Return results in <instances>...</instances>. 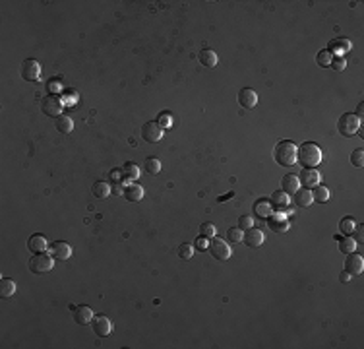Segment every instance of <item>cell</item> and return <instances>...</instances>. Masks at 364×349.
<instances>
[{
  "label": "cell",
  "mask_w": 364,
  "mask_h": 349,
  "mask_svg": "<svg viewBox=\"0 0 364 349\" xmlns=\"http://www.w3.org/2000/svg\"><path fill=\"white\" fill-rule=\"evenodd\" d=\"M361 128V119H357L353 113H343L337 121V132L345 138H351Z\"/></svg>",
  "instance_id": "cell-4"
},
{
  "label": "cell",
  "mask_w": 364,
  "mask_h": 349,
  "mask_svg": "<svg viewBox=\"0 0 364 349\" xmlns=\"http://www.w3.org/2000/svg\"><path fill=\"white\" fill-rule=\"evenodd\" d=\"M331 58H333V56H331L328 51H320V52L316 54V62H318V66H322V68H330Z\"/></svg>",
  "instance_id": "cell-34"
},
{
  "label": "cell",
  "mask_w": 364,
  "mask_h": 349,
  "mask_svg": "<svg viewBox=\"0 0 364 349\" xmlns=\"http://www.w3.org/2000/svg\"><path fill=\"white\" fill-rule=\"evenodd\" d=\"M269 202H271V206H273L275 211H277V209L281 211V209H287V208H289V202H291V200H289V194H285L283 190H279V192H275V194L271 196Z\"/></svg>",
  "instance_id": "cell-24"
},
{
  "label": "cell",
  "mask_w": 364,
  "mask_h": 349,
  "mask_svg": "<svg viewBox=\"0 0 364 349\" xmlns=\"http://www.w3.org/2000/svg\"><path fill=\"white\" fill-rule=\"evenodd\" d=\"M250 227H254V219H252L250 215H242V217L238 219V229H240V231H246V229H250Z\"/></svg>",
  "instance_id": "cell-40"
},
{
  "label": "cell",
  "mask_w": 364,
  "mask_h": 349,
  "mask_svg": "<svg viewBox=\"0 0 364 349\" xmlns=\"http://www.w3.org/2000/svg\"><path fill=\"white\" fill-rule=\"evenodd\" d=\"M16 293V281L10 278H2L0 279V297L2 299H10Z\"/></svg>",
  "instance_id": "cell-27"
},
{
  "label": "cell",
  "mask_w": 364,
  "mask_h": 349,
  "mask_svg": "<svg viewBox=\"0 0 364 349\" xmlns=\"http://www.w3.org/2000/svg\"><path fill=\"white\" fill-rule=\"evenodd\" d=\"M91 192H93L95 198H107L109 194H113L111 192V184L105 182V180H95L93 186H91Z\"/></svg>",
  "instance_id": "cell-26"
},
{
  "label": "cell",
  "mask_w": 364,
  "mask_h": 349,
  "mask_svg": "<svg viewBox=\"0 0 364 349\" xmlns=\"http://www.w3.org/2000/svg\"><path fill=\"white\" fill-rule=\"evenodd\" d=\"M179 256H181L182 260H190L192 256H194V246L192 244H181V248H179Z\"/></svg>",
  "instance_id": "cell-36"
},
{
  "label": "cell",
  "mask_w": 364,
  "mask_h": 349,
  "mask_svg": "<svg viewBox=\"0 0 364 349\" xmlns=\"http://www.w3.org/2000/svg\"><path fill=\"white\" fill-rule=\"evenodd\" d=\"M198 58H199V62H201L203 66H207V68H215V66H217V54H215V51H211V49H201V51L198 52Z\"/></svg>",
  "instance_id": "cell-23"
},
{
  "label": "cell",
  "mask_w": 364,
  "mask_h": 349,
  "mask_svg": "<svg viewBox=\"0 0 364 349\" xmlns=\"http://www.w3.org/2000/svg\"><path fill=\"white\" fill-rule=\"evenodd\" d=\"M300 188V182H298V176L297 174H285L283 180H281V190L285 194H295V190Z\"/></svg>",
  "instance_id": "cell-21"
},
{
  "label": "cell",
  "mask_w": 364,
  "mask_h": 349,
  "mask_svg": "<svg viewBox=\"0 0 364 349\" xmlns=\"http://www.w3.org/2000/svg\"><path fill=\"white\" fill-rule=\"evenodd\" d=\"M217 235V229L213 223H201L199 225V237H205V239H213Z\"/></svg>",
  "instance_id": "cell-33"
},
{
  "label": "cell",
  "mask_w": 364,
  "mask_h": 349,
  "mask_svg": "<svg viewBox=\"0 0 364 349\" xmlns=\"http://www.w3.org/2000/svg\"><path fill=\"white\" fill-rule=\"evenodd\" d=\"M297 161L302 165V169H314L318 163H322V150L314 142H304L300 148H297Z\"/></svg>",
  "instance_id": "cell-1"
},
{
  "label": "cell",
  "mask_w": 364,
  "mask_h": 349,
  "mask_svg": "<svg viewBox=\"0 0 364 349\" xmlns=\"http://www.w3.org/2000/svg\"><path fill=\"white\" fill-rule=\"evenodd\" d=\"M157 122H159V126H161L163 130H165V128H171V122H173V121H171L169 111H163V113L159 115V121H157Z\"/></svg>",
  "instance_id": "cell-39"
},
{
  "label": "cell",
  "mask_w": 364,
  "mask_h": 349,
  "mask_svg": "<svg viewBox=\"0 0 364 349\" xmlns=\"http://www.w3.org/2000/svg\"><path fill=\"white\" fill-rule=\"evenodd\" d=\"M254 213L258 215V217H269L271 213H273V206H271V202L269 200H265V198H262V200H258L256 204H254Z\"/></svg>",
  "instance_id": "cell-22"
},
{
  "label": "cell",
  "mask_w": 364,
  "mask_h": 349,
  "mask_svg": "<svg viewBox=\"0 0 364 349\" xmlns=\"http://www.w3.org/2000/svg\"><path fill=\"white\" fill-rule=\"evenodd\" d=\"M333 239L337 241V246H339V250H341V252H345V254H349V252H355V248H357V243H355V239H353V237H343V235H335Z\"/></svg>",
  "instance_id": "cell-25"
},
{
  "label": "cell",
  "mask_w": 364,
  "mask_h": 349,
  "mask_svg": "<svg viewBox=\"0 0 364 349\" xmlns=\"http://www.w3.org/2000/svg\"><path fill=\"white\" fill-rule=\"evenodd\" d=\"M124 198L128 200V202H140L142 198H144V186H140L138 182H128L126 186H124Z\"/></svg>",
  "instance_id": "cell-19"
},
{
  "label": "cell",
  "mask_w": 364,
  "mask_h": 349,
  "mask_svg": "<svg viewBox=\"0 0 364 349\" xmlns=\"http://www.w3.org/2000/svg\"><path fill=\"white\" fill-rule=\"evenodd\" d=\"M310 192H312V200H314V202H318V204H322V202H328V200H330V190H328V186H324V184L314 186V190H310Z\"/></svg>",
  "instance_id": "cell-29"
},
{
  "label": "cell",
  "mask_w": 364,
  "mask_h": 349,
  "mask_svg": "<svg viewBox=\"0 0 364 349\" xmlns=\"http://www.w3.org/2000/svg\"><path fill=\"white\" fill-rule=\"evenodd\" d=\"M351 163H353L355 167H363L364 165V152L363 150H355V152L351 154Z\"/></svg>",
  "instance_id": "cell-38"
},
{
  "label": "cell",
  "mask_w": 364,
  "mask_h": 349,
  "mask_svg": "<svg viewBox=\"0 0 364 349\" xmlns=\"http://www.w3.org/2000/svg\"><path fill=\"white\" fill-rule=\"evenodd\" d=\"M322 180V174L318 173L316 169H302L300 174H298V182L304 186V188H314L318 186Z\"/></svg>",
  "instance_id": "cell-15"
},
{
  "label": "cell",
  "mask_w": 364,
  "mask_h": 349,
  "mask_svg": "<svg viewBox=\"0 0 364 349\" xmlns=\"http://www.w3.org/2000/svg\"><path fill=\"white\" fill-rule=\"evenodd\" d=\"M293 202H295V206H298V208H308V206H312V192H310V188H298V190H295V194H293Z\"/></svg>",
  "instance_id": "cell-18"
},
{
  "label": "cell",
  "mask_w": 364,
  "mask_h": 349,
  "mask_svg": "<svg viewBox=\"0 0 364 349\" xmlns=\"http://www.w3.org/2000/svg\"><path fill=\"white\" fill-rule=\"evenodd\" d=\"M264 233L260 231V229H256V227H250V229H246L244 231V237H242V241H244V244L246 246H250V248H258L262 243H264Z\"/></svg>",
  "instance_id": "cell-17"
},
{
  "label": "cell",
  "mask_w": 364,
  "mask_h": 349,
  "mask_svg": "<svg viewBox=\"0 0 364 349\" xmlns=\"http://www.w3.org/2000/svg\"><path fill=\"white\" fill-rule=\"evenodd\" d=\"M207 250H209V254H211L215 260H219V262L229 260V258H231V254H232V250H231V246H229V243H227L225 239H219V237L209 239Z\"/></svg>",
  "instance_id": "cell-5"
},
{
  "label": "cell",
  "mask_w": 364,
  "mask_h": 349,
  "mask_svg": "<svg viewBox=\"0 0 364 349\" xmlns=\"http://www.w3.org/2000/svg\"><path fill=\"white\" fill-rule=\"evenodd\" d=\"M363 111H364V105H363V103H361V105L357 107V113H355V117H357V119H363V117H364V113H363Z\"/></svg>",
  "instance_id": "cell-46"
},
{
  "label": "cell",
  "mask_w": 364,
  "mask_h": 349,
  "mask_svg": "<svg viewBox=\"0 0 364 349\" xmlns=\"http://www.w3.org/2000/svg\"><path fill=\"white\" fill-rule=\"evenodd\" d=\"M238 103L242 109H254L258 105V93L250 87H242L238 91Z\"/></svg>",
  "instance_id": "cell-16"
},
{
  "label": "cell",
  "mask_w": 364,
  "mask_h": 349,
  "mask_svg": "<svg viewBox=\"0 0 364 349\" xmlns=\"http://www.w3.org/2000/svg\"><path fill=\"white\" fill-rule=\"evenodd\" d=\"M19 74H21V78H23V80H27V82H37V80H39V76H41V66H39V62H37V60L27 58V60H23V62H21Z\"/></svg>",
  "instance_id": "cell-8"
},
{
  "label": "cell",
  "mask_w": 364,
  "mask_h": 349,
  "mask_svg": "<svg viewBox=\"0 0 364 349\" xmlns=\"http://www.w3.org/2000/svg\"><path fill=\"white\" fill-rule=\"evenodd\" d=\"M111 192H113V194H122V192H124V188H122L118 182H115V184L111 186Z\"/></svg>",
  "instance_id": "cell-45"
},
{
  "label": "cell",
  "mask_w": 364,
  "mask_h": 349,
  "mask_svg": "<svg viewBox=\"0 0 364 349\" xmlns=\"http://www.w3.org/2000/svg\"><path fill=\"white\" fill-rule=\"evenodd\" d=\"M355 227H357V221H355V217H351V215H347V217H343V219L339 221V229H341L343 235H353Z\"/></svg>",
  "instance_id": "cell-31"
},
{
  "label": "cell",
  "mask_w": 364,
  "mask_h": 349,
  "mask_svg": "<svg viewBox=\"0 0 364 349\" xmlns=\"http://www.w3.org/2000/svg\"><path fill=\"white\" fill-rule=\"evenodd\" d=\"M207 244H209V239H205V237H199V239L196 241V246H198L199 250H207Z\"/></svg>",
  "instance_id": "cell-42"
},
{
  "label": "cell",
  "mask_w": 364,
  "mask_h": 349,
  "mask_svg": "<svg viewBox=\"0 0 364 349\" xmlns=\"http://www.w3.org/2000/svg\"><path fill=\"white\" fill-rule=\"evenodd\" d=\"M351 49H353V45H351L349 39L337 37V39H331V41L328 43V49H326V51H328L331 56L335 54V56H343V58H345V54H347Z\"/></svg>",
  "instance_id": "cell-10"
},
{
  "label": "cell",
  "mask_w": 364,
  "mask_h": 349,
  "mask_svg": "<svg viewBox=\"0 0 364 349\" xmlns=\"http://www.w3.org/2000/svg\"><path fill=\"white\" fill-rule=\"evenodd\" d=\"M54 126H56V130H58V132L68 134V132H72V130H74V121H72L70 117H66V115H60V117L56 119Z\"/></svg>",
  "instance_id": "cell-28"
},
{
  "label": "cell",
  "mask_w": 364,
  "mask_h": 349,
  "mask_svg": "<svg viewBox=\"0 0 364 349\" xmlns=\"http://www.w3.org/2000/svg\"><path fill=\"white\" fill-rule=\"evenodd\" d=\"M91 328H93L95 336H99V338H105V336H109V334L113 332L111 320H109L107 316H103V314H99V316H95V318L91 320Z\"/></svg>",
  "instance_id": "cell-14"
},
{
  "label": "cell",
  "mask_w": 364,
  "mask_h": 349,
  "mask_svg": "<svg viewBox=\"0 0 364 349\" xmlns=\"http://www.w3.org/2000/svg\"><path fill=\"white\" fill-rule=\"evenodd\" d=\"M273 157H275V161H277L279 165H283V167L295 165V163H297V146H295V142H291V140L279 142V144L275 146V150H273Z\"/></svg>",
  "instance_id": "cell-2"
},
{
  "label": "cell",
  "mask_w": 364,
  "mask_h": 349,
  "mask_svg": "<svg viewBox=\"0 0 364 349\" xmlns=\"http://www.w3.org/2000/svg\"><path fill=\"white\" fill-rule=\"evenodd\" d=\"M122 176H124V174H122V169H113V171H111V178H113L115 182H118Z\"/></svg>",
  "instance_id": "cell-44"
},
{
  "label": "cell",
  "mask_w": 364,
  "mask_h": 349,
  "mask_svg": "<svg viewBox=\"0 0 364 349\" xmlns=\"http://www.w3.org/2000/svg\"><path fill=\"white\" fill-rule=\"evenodd\" d=\"M363 270H364L363 256L357 254V252H349L347 258H345V272H349V274L355 278V276L363 274Z\"/></svg>",
  "instance_id": "cell-13"
},
{
  "label": "cell",
  "mask_w": 364,
  "mask_h": 349,
  "mask_svg": "<svg viewBox=\"0 0 364 349\" xmlns=\"http://www.w3.org/2000/svg\"><path fill=\"white\" fill-rule=\"evenodd\" d=\"M62 107H64L62 99H60L58 95H54V93H49V95L43 97V101H41V111H43L47 117L58 119V117L62 115Z\"/></svg>",
  "instance_id": "cell-6"
},
{
  "label": "cell",
  "mask_w": 364,
  "mask_h": 349,
  "mask_svg": "<svg viewBox=\"0 0 364 349\" xmlns=\"http://www.w3.org/2000/svg\"><path fill=\"white\" fill-rule=\"evenodd\" d=\"M72 316H74V322L80 324V326H87L91 324V320L95 318L93 311L87 307V305H80V307H72Z\"/></svg>",
  "instance_id": "cell-12"
},
{
  "label": "cell",
  "mask_w": 364,
  "mask_h": 349,
  "mask_svg": "<svg viewBox=\"0 0 364 349\" xmlns=\"http://www.w3.org/2000/svg\"><path fill=\"white\" fill-rule=\"evenodd\" d=\"M47 252H49L54 260L64 262V260H68V258L72 256V246H70L68 243H64V241H56V243H50V244H49Z\"/></svg>",
  "instance_id": "cell-7"
},
{
  "label": "cell",
  "mask_w": 364,
  "mask_h": 349,
  "mask_svg": "<svg viewBox=\"0 0 364 349\" xmlns=\"http://www.w3.org/2000/svg\"><path fill=\"white\" fill-rule=\"evenodd\" d=\"M232 196H234V192H229V194L221 196V198H219V202H223V200H227V198H232Z\"/></svg>",
  "instance_id": "cell-47"
},
{
  "label": "cell",
  "mask_w": 364,
  "mask_h": 349,
  "mask_svg": "<svg viewBox=\"0 0 364 349\" xmlns=\"http://www.w3.org/2000/svg\"><path fill=\"white\" fill-rule=\"evenodd\" d=\"M142 138L146 142H149V144H155V142H159L163 138V128L159 126L157 121H149V122H146L142 126Z\"/></svg>",
  "instance_id": "cell-9"
},
{
  "label": "cell",
  "mask_w": 364,
  "mask_h": 349,
  "mask_svg": "<svg viewBox=\"0 0 364 349\" xmlns=\"http://www.w3.org/2000/svg\"><path fill=\"white\" fill-rule=\"evenodd\" d=\"M345 66H347V62H345V58H343V56H333V58H331L330 68H333L335 72H343V70H345Z\"/></svg>",
  "instance_id": "cell-37"
},
{
  "label": "cell",
  "mask_w": 364,
  "mask_h": 349,
  "mask_svg": "<svg viewBox=\"0 0 364 349\" xmlns=\"http://www.w3.org/2000/svg\"><path fill=\"white\" fill-rule=\"evenodd\" d=\"M52 266H54V258H52L49 252H35V254L27 260V268H29L33 274L50 272Z\"/></svg>",
  "instance_id": "cell-3"
},
{
  "label": "cell",
  "mask_w": 364,
  "mask_h": 349,
  "mask_svg": "<svg viewBox=\"0 0 364 349\" xmlns=\"http://www.w3.org/2000/svg\"><path fill=\"white\" fill-rule=\"evenodd\" d=\"M227 237H229V243H240L244 237V231H240L238 227H231L227 231Z\"/></svg>",
  "instance_id": "cell-35"
},
{
  "label": "cell",
  "mask_w": 364,
  "mask_h": 349,
  "mask_svg": "<svg viewBox=\"0 0 364 349\" xmlns=\"http://www.w3.org/2000/svg\"><path fill=\"white\" fill-rule=\"evenodd\" d=\"M146 171L149 174H159V171H161V161L157 157H148L146 159Z\"/></svg>",
  "instance_id": "cell-32"
},
{
  "label": "cell",
  "mask_w": 364,
  "mask_h": 349,
  "mask_svg": "<svg viewBox=\"0 0 364 349\" xmlns=\"http://www.w3.org/2000/svg\"><path fill=\"white\" fill-rule=\"evenodd\" d=\"M351 279H353V276H351L349 272H345V270H343V272L339 274V281H341V283H349Z\"/></svg>",
  "instance_id": "cell-43"
},
{
  "label": "cell",
  "mask_w": 364,
  "mask_h": 349,
  "mask_svg": "<svg viewBox=\"0 0 364 349\" xmlns=\"http://www.w3.org/2000/svg\"><path fill=\"white\" fill-rule=\"evenodd\" d=\"M122 174H124V178H128V180H136V178L140 176V167H138L136 163H132V161H126V163L122 165Z\"/></svg>",
  "instance_id": "cell-30"
},
{
  "label": "cell",
  "mask_w": 364,
  "mask_h": 349,
  "mask_svg": "<svg viewBox=\"0 0 364 349\" xmlns=\"http://www.w3.org/2000/svg\"><path fill=\"white\" fill-rule=\"evenodd\" d=\"M27 248H29L31 252H47L49 244H47L45 235H41V233L31 235V237H29V241H27Z\"/></svg>",
  "instance_id": "cell-20"
},
{
  "label": "cell",
  "mask_w": 364,
  "mask_h": 349,
  "mask_svg": "<svg viewBox=\"0 0 364 349\" xmlns=\"http://www.w3.org/2000/svg\"><path fill=\"white\" fill-rule=\"evenodd\" d=\"M265 219H267V227H269L271 231H275V233H287L289 227H291V221L287 219V215H285V213H279V211H275V215L271 213V215L265 217Z\"/></svg>",
  "instance_id": "cell-11"
},
{
  "label": "cell",
  "mask_w": 364,
  "mask_h": 349,
  "mask_svg": "<svg viewBox=\"0 0 364 349\" xmlns=\"http://www.w3.org/2000/svg\"><path fill=\"white\" fill-rule=\"evenodd\" d=\"M353 233H355V243H364V225H357Z\"/></svg>",
  "instance_id": "cell-41"
}]
</instances>
